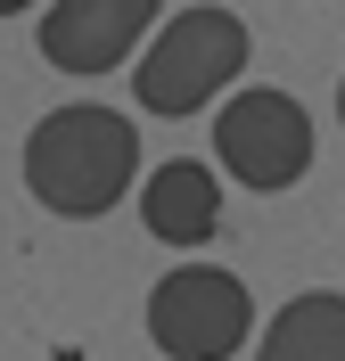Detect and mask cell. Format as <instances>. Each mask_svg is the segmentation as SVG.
<instances>
[{
    "mask_svg": "<svg viewBox=\"0 0 345 361\" xmlns=\"http://www.w3.org/2000/svg\"><path fill=\"white\" fill-rule=\"evenodd\" d=\"M0 8H8V17H25V8H33V0H0Z\"/></svg>",
    "mask_w": 345,
    "mask_h": 361,
    "instance_id": "obj_8",
    "label": "cell"
},
{
    "mask_svg": "<svg viewBox=\"0 0 345 361\" xmlns=\"http://www.w3.org/2000/svg\"><path fill=\"white\" fill-rule=\"evenodd\" d=\"M255 361H345V295L337 288H304L263 320Z\"/></svg>",
    "mask_w": 345,
    "mask_h": 361,
    "instance_id": "obj_7",
    "label": "cell"
},
{
    "mask_svg": "<svg viewBox=\"0 0 345 361\" xmlns=\"http://www.w3.org/2000/svg\"><path fill=\"white\" fill-rule=\"evenodd\" d=\"M140 222H148L157 247H206L222 230V180H214V164H198V157L157 164L148 189H140Z\"/></svg>",
    "mask_w": 345,
    "mask_h": 361,
    "instance_id": "obj_6",
    "label": "cell"
},
{
    "mask_svg": "<svg viewBox=\"0 0 345 361\" xmlns=\"http://www.w3.org/2000/svg\"><path fill=\"white\" fill-rule=\"evenodd\" d=\"M214 157L238 189H296L313 173V115L288 90H238L214 115Z\"/></svg>",
    "mask_w": 345,
    "mask_h": 361,
    "instance_id": "obj_4",
    "label": "cell"
},
{
    "mask_svg": "<svg viewBox=\"0 0 345 361\" xmlns=\"http://www.w3.org/2000/svg\"><path fill=\"white\" fill-rule=\"evenodd\" d=\"M337 123H345V82H337Z\"/></svg>",
    "mask_w": 345,
    "mask_h": 361,
    "instance_id": "obj_9",
    "label": "cell"
},
{
    "mask_svg": "<svg viewBox=\"0 0 345 361\" xmlns=\"http://www.w3.org/2000/svg\"><path fill=\"white\" fill-rule=\"evenodd\" d=\"M140 173V123L132 115L99 107V99H74V107H49L25 140V189L33 205L66 214V222H91L107 214Z\"/></svg>",
    "mask_w": 345,
    "mask_h": 361,
    "instance_id": "obj_1",
    "label": "cell"
},
{
    "mask_svg": "<svg viewBox=\"0 0 345 361\" xmlns=\"http://www.w3.org/2000/svg\"><path fill=\"white\" fill-rule=\"evenodd\" d=\"M140 42H157V0H49L42 8V58L66 74H107Z\"/></svg>",
    "mask_w": 345,
    "mask_h": 361,
    "instance_id": "obj_5",
    "label": "cell"
},
{
    "mask_svg": "<svg viewBox=\"0 0 345 361\" xmlns=\"http://www.w3.org/2000/svg\"><path fill=\"white\" fill-rule=\"evenodd\" d=\"M247 25L230 8H173L157 25L148 58H132V90L148 115H198L206 99H222L247 66Z\"/></svg>",
    "mask_w": 345,
    "mask_h": 361,
    "instance_id": "obj_2",
    "label": "cell"
},
{
    "mask_svg": "<svg viewBox=\"0 0 345 361\" xmlns=\"http://www.w3.org/2000/svg\"><path fill=\"white\" fill-rule=\"evenodd\" d=\"M255 329V295L222 263H181L148 288V337L164 361H230Z\"/></svg>",
    "mask_w": 345,
    "mask_h": 361,
    "instance_id": "obj_3",
    "label": "cell"
}]
</instances>
